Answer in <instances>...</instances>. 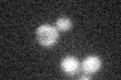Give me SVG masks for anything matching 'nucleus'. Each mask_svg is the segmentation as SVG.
Wrapping results in <instances>:
<instances>
[{
  "instance_id": "obj_1",
  "label": "nucleus",
  "mask_w": 121,
  "mask_h": 80,
  "mask_svg": "<svg viewBox=\"0 0 121 80\" xmlns=\"http://www.w3.org/2000/svg\"><path fill=\"white\" fill-rule=\"evenodd\" d=\"M59 38V32L55 27L51 25L43 24L36 29V39L43 46H52Z\"/></svg>"
},
{
  "instance_id": "obj_2",
  "label": "nucleus",
  "mask_w": 121,
  "mask_h": 80,
  "mask_svg": "<svg viewBox=\"0 0 121 80\" xmlns=\"http://www.w3.org/2000/svg\"><path fill=\"white\" fill-rule=\"evenodd\" d=\"M101 65L102 63L99 57L91 55L85 58V60L82 62V70L86 74H93L100 69Z\"/></svg>"
},
{
  "instance_id": "obj_3",
  "label": "nucleus",
  "mask_w": 121,
  "mask_h": 80,
  "mask_svg": "<svg viewBox=\"0 0 121 80\" xmlns=\"http://www.w3.org/2000/svg\"><path fill=\"white\" fill-rule=\"evenodd\" d=\"M60 68L68 75H74L80 68V63L73 56H67L60 62Z\"/></svg>"
},
{
  "instance_id": "obj_4",
  "label": "nucleus",
  "mask_w": 121,
  "mask_h": 80,
  "mask_svg": "<svg viewBox=\"0 0 121 80\" xmlns=\"http://www.w3.org/2000/svg\"><path fill=\"white\" fill-rule=\"evenodd\" d=\"M56 30L59 31H67L72 27V21L70 19L62 17L56 20Z\"/></svg>"
},
{
  "instance_id": "obj_5",
  "label": "nucleus",
  "mask_w": 121,
  "mask_h": 80,
  "mask_svg": "<svg viewBox=\"0 0 121 80\" xmlns=\"http://www.w3.org/2000/svg\"><path fill=\"white\" fill-rule=\"evenodd\" d=\"M90 78V76H89V74H84V75H82L81 76V79H89Z\"/></svg>"
}]
</instances>
